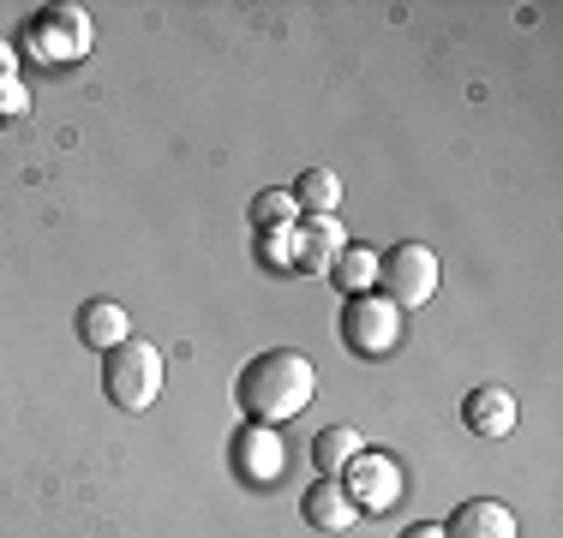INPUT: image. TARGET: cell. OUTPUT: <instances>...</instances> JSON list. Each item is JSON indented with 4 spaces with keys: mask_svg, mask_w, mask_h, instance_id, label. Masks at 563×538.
<instances>
[{
    "mask_svg": "<svg viewBox=\"0 0 563 538\" xmlns=\"http://www.w3.org/2000/svg\"><path fill=\"white\" fill-rule=\"evenodd\" d=\"M312 389H318V371L294 347H264L234 377V401H240V413H252V425H282L294 413H306L312 407Z\"/></svg>",
    "mask_w": 563,
    "mask_h": 538,
    "instance_id": "cell-1",
    "label": "cell"
},
{
    "mask_svg": "<svg viewBox=\"0 0 563 538\" xmlns=\"http://www.w3.org/2000/svg\"><path fill=\"white\" fill-rule=\"evenodd\" d=\"M102 395L114 401L120 413H144L156 407V395H163V354H156L151 341H120L102 354Z\"/></svg>",
    "mask_w": 563,
    "mask_h": 538,
    "instance_id": "cell-2",
    "label": "cell"
},
{
    "mask_svg": "<svg viewBox=\"0 0 563 538\" xmlns=\"http://www.w3.org/2000/svg\"><path fill=\"white\" fill-rule=\"evenodd\" d=\"M401 341V305L384 293H347L342 300V347L354 359H384Z\"/></svg>",
    "mask_w": 563,
    "mask_h": 538,
    "instance_id": "cell-3",
    "label": "cell"
},
{
    "mask_svg": "<svg viewBox=\"0 0 563 538\" xmlns=\"http://www.w3.org/2000/svg\"><path fill=\"white\" fill-rule=\"evenodd\" d=\"M378 281L390 305H426L438 293V251L420 246V239H401L378 258Z\"/></svg>",
    "mask_w": 563,
    "mask_h": 538,
    "instance_id": "cell-4",
    "label": "cell"
},
{
    "mask_svg": "<svg viewBox=\"0 0 563 538\" xmlns=\"http://www.w3.org/2000/svg\"><path fill=\"white\" fill-rule=\"evenodd\" d=\"M342 491L354 496L360 515H384V508H396L401 496V461L396 455H378V449H360L354 461L342 467Z\"/></svg>",
    "mask_w": 563,
    "mask_h": 538,
    "instance_id": "cell-5",
    "label": "cell"
},
{
    "mask_svg": "<svg viewBox=\"0 0 563 538\" xmlns=\"http://www.w3.org/2000/svg\"><path fill=\"white\" fill-rule=\"evenodd\" d=\"M85 48H90V19H85V7H48L43 19L31 24V54L36 60H48V66H73V60H85Z\"/></svg>",
    "mask_w": 563,
    "mask_h": 538,
    "instance_id": "cell-6",
    "label": "cell"
},
{
    "mask_svg": "<svg viewBox=\"0 0 563 538\" xmlns=\"http://www.w3.org/2000/svg\"><path fill=\"white\" fill-rule=\"evenodd\" d=\"M234 473L246 484H276L288 473V442L276 437V425H246L234 437Z\"/></svg>",
    "mask_w": 563,
    "mask_h": 538,
    "instance_id": "cell-7",
    "label": "cell"
},
{
    "mask_svg": "<svg viewBox=\"0 0 563 538\" xmlns=\"http://www.w3.org/2000/svg\"><path fill=\"white\" fill-rule=\"evenodd\" d=\"M462 425L474 430L479 442H498L516 430V395L498 383H479V389H467L462 395Z\"/></svg>",
    "mask_w": 563,
    "mask_h": 538,
    "instance_id": "cell-8",
    "label": "cell"
},
{
    "mask_svg": "<svg viewBox=\"0 0 563 538\" xmlns=\"http://www.w3.org/2000/svg\"><path fill=\"white\" fill-rule=\"evenodd\" d=\"M444 538H516V515H509L498 496H467L444 520Z\"/></svg>",
    "mask_w": 563,
    "mask_h": 538,
    "instance_id": "cell-9",
    "label": "cell"
},
{
    "mask_svg": "<svg viewBox=\"0 0 563 538\" xmlns=\"http://www.w3.org/2000/svg\"><path fill=\"white\" fill-rule=\"evenodd\" d=\"M300 515H306V527H312V533H330V538H336V533L354 527L360 508H354V496L342 491V479H318L312 491L300 496Z\"/></svg>",
    "mask_w": 563,
    "mask_h": 538,
    "instance_id": "cell-10",
    "label": "cell"
},
{
    "mask_svg": "<svg viewBox=\"0 0 563 538\" xmlns=\"http://www.w3.org/2000/svg\"><path fill=\"white\" fill-rule=\"evenodd\" d=\"M342 246H347V239H342L336 215H306V227H300V264H294V269H306V276H330V264H336Z\"/></svg>",
    "mask_w": 563,
    "mask_h": 538,
    "instance_id": "cell-11",
    "label": "cell"
},
{
    "mask_svg": "<svg viewBox=\"0 0 563 538\" xmlns=\"http://www.w3.org/2000/svg\"><path fill=\"white\" fill-rule=\"evenodd\" d=\"M126 305H114V300H85L78 305V341L85 347H97V354H109V347L126 341Z\"/></svg>",
    "mask_w": 563,
    "mask_h": 538,
    "instance_id": "cell-12",
    "label": "cell"
},
{
    "mask_svg": "<svg viewBox=\"0 0 563 538\" xmlns=\"http://www.w3.org/2000/svg\"><path fill=\"white\" fill-rule=\"evenodd\" d=\"M330 281H336L342 293H372L378 288V251L347 239V246L336 251V264H330Z\"/></svg>",
    "mask_w": 563,
    "mask_h": 538,
    "instance_id": "cell-13",
    "label": "cell"
},
{
    "mask_svg": "<svg viewBox=\"0 0 563 538\" xmlns=\"http://www.w3.org/2000/svg\"><path fill=\"white\" fill-rule=\"evenodd\" d=\"M294 204H300V215H336L342 180L330 168H306L300 180H294Z\"/></svg>",
    "mask_w": 563,
    "mask_h": 538,
    "instance_id": "cell-14",
    "label": "cell"
},
{
    "mask_svg": "<svg viewBox=\"0 0 563 538\" xmlns=\"http://www.w3.org/2000/svg\"><path fill=\"white\" fill-rule=\"evenodd\" d=\"M354 455H360V430H347V425H324V430H318L312 461H318V473H324V479H336Z\"/></svg>",
    "mask_w": 563,
    "mask_h": 538,
    "instance_id": "cell-15",
    "label": "cell"
},
{
    "mask_svg": "<svg viewBox=\"0 0 563 538\" xmlns=\"http://www.w3.org/2000/svg\"><path fill=\"white\" fill-rule=\"evenodd\" d=\"M294 215H300V204H294V192H282V186H271V192L252 198V227H294Z\"/></svg>",
    "mask_w": 563,
    "mask_h": 538,
    "instance_id": "cell-16",
    "label": "cell"
},
{
    "mask_svg": "<svg viewBox=\"0 0 563 538\" xmlns=\"http://www.w3.org/2000/svg\"><path fill=\"white\" fill-rule=\"evenodd\" d=\"M258 258H264V269H294L300 264V227H264Z\"/></svg>",
    "mask_w": 563,
    "mask_h": 538,
    "instance_id": "cell-17",
    "label": "cell"
},
{
    "mask_svg": "<svg viewBox=\"0 0 563 538\" xmlns=\"http://www.w3.org/2000/svg\"><path fill=\"white\" fill-rule=\"evenodd\" d=\"M31 114V90L19 78H0V120H24Z\"/></svg>",
    "mask_w": 563,
    "mask_h": 538,
    "instance_id": "cell-18",
    "label": "cell"
},
{
    "mask_svg": "<svg viewBox=\"0 0 563 538\" xmlns=\"http://www.w3.org/2000/svg\"><path fill=\"white\" fill-rule=\"evenodd\" d=\"M0 78H19V48L0 36Z\"/></svg>",
    "mask_w": 563,
    "mask_h": 538,
    "instance_id": "cell-19",
    "label": "cell"
},
{
    "mask_svg": "<svg viewBox=\"0 0 563 538\" xmlns=\"http://www.w3.org/2000/svg\"><path fill=\"white\" fill-rule=\"evenodd\" d=\"M401 538H444V527H432V520H413V527L401 533Z\"/></svg>",
    "mask_w": 563,
    "mask_h": 538,
    "instance_id": "cell-20",
    "label": "cell"
}]
</instances>
